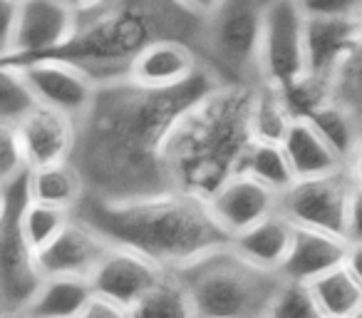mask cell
Here are the masks:
<instances>
[{"instance_id": "obj_38", "label": "cell", "mask_w": 362, "mask_h": 318, "mask_svg": "<svg viewBox=\"0 0 362 318\" xmlns=\"http://www.w3.org/2000/svg\"><path fill=\"white\" fill-rule=\"evenodd\" d=\"M62 3H67V6L72 8L75 13H90V11H95L97 6H102L105 0H62Z\"/></svg>"}, {"instance_id": "obj_13", "label": "cell", "mask_w": 362, "mask_h": 318, "mask_svg": "<svg viewBox=\"0 0 362 318\" xmlns=\"http://www.w3.org/2000/svg\"><path fill=\"white\" fill-rule=\"evenodd\" d=\"M164 271L166 268H161L159 263L151 261L149 256H144L136 249L112 244L110 251L100 261V266L90 276V281L95 291L124 303L132 316V306L159 281Z\"/></svg>"}, {"instance_id": "obj_27", "label": "cell", "mask_w": 362, "mask_h": 318, "mask_svg": "<svg viewBox=\"0 0 362 318\" xmlns=\"http://www.w3.org/2000/svg\"><path fill=\"white\" fill-rule=\"evenodd\" d=\"M241 172L261 179L263 184H268L271 189H276L278 194L286 192V189L298 179L281 142L253 140V144L248 147L246 157H243Z\"/></svg>"}, {"instance_id": "obj_2", "label": "cell", "mask_w": 362, "mask_h": 318, "mask_svg": "<svg viewBox=\"0 0 362 318\" xmlns=\"http://www.w3.org/2000/svg\"><path fill=\"white\" fill-rule=\"evenodd\" d=\"M75 217L92 224L112 244L136 249L169 271L231 244V234L214 217L209 199L176 189L132 199L85 194Z\"/></svg>"}, {"instance_id": "obj_15", "label": "cell", "mask_w": 362, "mask_h": 318, "mask_svg": "<svg viewBox=\"0 0 362 318\" xmlns=\"http://www.w3.org/2000/svg\"><path fill=\"white\" fill-rule=\"evenodd\" d=\"M214 217L228 234H238L278 212V192L246 172L233 174L209 197Z\"/></svg>"}, {"instance_id": "obj_18", "label": "cell", "mask_w": 362, "mask_h": 318, "mask_svg": "<svg viewBox=\"0 0 362 318\" xmlns=\"http://www.w3.org/2000/svg\"><path fill=\"white\" fill-rule=\"evenodd\" d=\"M350 249V239L340 234L322 232L313 227H298L293 234V246L288 251L286 263L281 266L283 278L296 281H315L317 276L342 266Z\"/></svg>"}, {"instance_id": "obj_31", "label": "cell", "mask_w": 362, "mask_h": 318, "mask_svg": "<svg viewBox=\"0 0 362 318\" xmlns=\"http://www.w3.org/2000/svg\"><path fill=\"white\" fill-rule=\"evenodd\" d=\"M268 316L281 318H322L317 301L313 296V288L308 281H296V278H283L276 296L268 308Z\"/></svg>"}, {"instance_id": "obj_34", "label": "cell", "mask_w": 362, "mask_h": 318, "mask_svg": "<svg viewBox=\"0 0 362 318\" xmlns=\"http://www.w3.org/2000/svg\"><path fill=\"white\" fill-rule=\"evenodd\" d=\"M80 318H129V308H127L124 303L115 301L112 296L92 291L90 301L85 303Z\"/></svg>"}, {"instance_id": "obj_9", "label": "cell", "mask_w": 362, "mask_h": 318, "mask_svg": "<svg viewBox=\"0 0 362 318\" xmlns=\"http://www.w3.org/2000/svg\"><path fill=\"white\" fill-rule=\"evenodd\" d=\"M355 187L357 184L347 167L317 177H303L278 194V209L298 227H313L345 237Z\"/></svg>"}, {"instance_id": "obj_42", "label": "cell", "mask_w": 362, "mask_h": 318, "mask_svg": "<svg viewBox=\"0 0 362 318\" xmlns=\"http://www.w3.org/2000/svg\"><path fill=\"white\" fill-rule=\"evenodd\" d=\"M266 3H268V0H266Z\"/></svg>"}, {"instance_id": "obj_39", "label": "cell", "mask_w": 362, "mask_h": 318, "mask_svg": "<svg viewBox=\"0 0 362 318\" xmlns=\"http://www.w3.org/2000/svg\"><path fill=\"white\" fill-rule=\"evenodd\" d=\"M347 169H350V174H352V179H355L357 187H362V144H360V149L355 152V157L350 159Z\"/></svg>"}, {"instance_id": "obj_19", "label": "cell", "mask_w": 362, "mask_h": 318, "mask_svg": "<svg viewBox=\"0 0 362 318\" xmlns=\"http://www.w3.org/2000/svg\"><path fill=\"white\" fill-rule=\"evenodd\" d=\"M293 234H296V224L278 209L253 227L233 234L231 246L256 266L281 271L293 246Z\"/></svg>"}, {"instance_id": "obj_32", "label": "cell", "mask_w": 362, "mask_h": 318, "mask_svg": "<svg viewBox=\"0 0 362 318\" xmlns=\"http://www.w3.org/2000/svg\"><path fill=\"white\" fill-rule=\"evenodd\" d=\"M23 169H30V164H28L25 149H23L16 125L0 122V182L16 177Z\"/></svg>"}, {"instance_id": "obj_3", "label": "cell", "mask_w": 362, "mask_h": 318, "mask_svg": "<svg viewBox=\"0 0 362 318\" xmlns=\"http://www.w3.org/2000/svg\"><path fill=\"white\" fill-rule=\"evenodd\" d=\"M253 95L256 85L221 82L176 120L161 152L171 189L209 199L241 172L243 157L256 140Z\"/></svg>"}, {"instance_id": "obj_36", "label": "cell", "mask_w": 362, "mask_h": 318, "mask_svg": "<svg viewBox=\"0 0 362 318\" xmlns=\"http://www.w3.org/2000/svg\"><path fill=\"white\" fill-rule=\"evenodd\" d=\"M176 3L184 6L187 11H192L194 16H199V18L211 16V13L221 6V0H176Z\"/></svg>"}, {"instance_id": "obj_6", "label": "cell", "mask_w": 362, "mask_h": 318, "mask_svg": "<svg viewBox=\"0 0 362 318\" xmlns=\"http://www.w3.org/2000/svg\"><path fill=\"white\" fill-rule=\"evenodd\" d=\"M33 202L30 169L0 182V316L23 318L45 281L37 251L23 234V212Z\"/></svg>"}, {"instance_id": "obj_4", "label": "cell", "mask_w": 362, "mask_h": 318, "mask_svg": "<svg viewBox=\"0 0 362 318\" xmlns=\"http://www.w3.org/2000/svg\"><path fill=\"white\" fill-rule=\"evenodd\" d=\"M159 38L184 40L202 55L204 18L176 0H105L95 11L82 13L80 28L65 45L30 60L55 57L75 62L97 82H110L129 75L136 52Z\"/></svg>"}, {"instance_id": "obj_28", "label": "cell", "mask_w": 362, "mask_h": 318, "mask_svg": "<svg viewBox=\"0 0 362 318\" xmlns=\"http://www.w3.org/2000/svg\"><path fill=\"white\" fill-rule=\"evenodd\" d=\"M40 105L21 65L0 62V122L18 125L30 110Z\"/></svg>"}, {"instance_id": "obj_14", "label": "cell", "mask_w": 362, "mask_h": 318, "mask_svg": "<svg viewBox=\"0 0 362 318\" xmlns=\"http://www.w3.org/2000/svg\"><path fill=\"white\" fill-rule=\"evenodd\" d=\"M30 169L65 162L77 142V120L55 107L37 105L16 125Z\"/></svg>"}, {"instance_id": "obj_26", "label": "cell", "mask_w": 362, "mask_h": 318, "mask_svg": "<svg viewBox=\"0 0 362 318\" xmlns=\"http://www.w3.org/2000/svg\"><path fill=\"white\" fill-rule=\"evenodd\" d=\"M132 316H194L192 296L187 291V283L181 281V276L176 271L166 268L159 281L132 306Z\"/></svg>"}, {"instance_id": "obj_11", "label": "cell", "mask_w": 362, "mask_h": 318, "mask_svg": "<svg viewBox=\"0 0 362 318\" xmlns=\"http://www.w3.org/2000/svg\"><path fill=\"white\" fill-rule=\"evenodd\" d=\"M21 67L35 90L40 105L62 110L75 120H80L90 110L100 82L80 65L55 60V57H40V60L21 62Z\"/></svg>"}, {"instance_id": "obj_22", "label": "cell", "mask_w": 362, "mask_h": 318, "mask_svg": "<svg viewBox=\"0 0 362 318\" xmlns=\"http://www.w3.org/2000/svg\"><path fill=\"white\" fill-rule=\"evenodd\" d=\"M30 187L33 199L70 209V212H75L80 207L82 197L87 194L85 179H82L80 169L75 167L72 159L30 169Z\"/></svg>"}, {"instance_id": "obj_41", "label": "cell", "mask_w": 362, "mask_h": 318, "mask_svg": "<svg viewBox=\"0 0 362 318\" xmlns=\"http://www.w3.org/2000/svg\"><path fill=\"white\" fill-rule=\"evenodd\" d=\"M21 3H23V0H21Z\"/></svg>"}, {"instance_id": "obj_5", "label": "cell", "mask_w": 362, "mask_h": 318, "mask_svg": "<svg viewBox=\"0 0 362 318\" xmlns=\"http://www.w3.org/2000/svg\"><path fill=\"white\" fill-rule=\"evenodd\" d=\"M176 273L187 283L194 316L209 318L268 316L271 301L283 281L281 271L256 266L231 244L204 254Z\"/></svg>"}, {"instance_id": "obj_30", "label": "cell", "mask_w": 362, "mask_h": 318, "mask_svg": "<svg viewBox=\"0 0 362 318\" xmlns=\"http://www.w3.org/2000/svg\"><path fill=\"white\" fill-rule=\"evenodd\" d=\"M330 100L342 105L362 127V40L345 57L330 82Z\"/></svg>"}, {"instance_id": "obj_1", "label": "cell", "mask_w": 362, "mask_h": 318, "mask_svg": "<svg viewBox=\"0 0 362 318\" xmlns=\"http://www.w3.org/2000/svg\"><path fill=\"white\" fill-rule=\"evenodd\" d=\"M221 82L209 65L174 87H146L132 77L100 82L90 110L77 120L70 157L87 194L132 199L169 192L161 159L166 135L189 107Z\"/></svg>"}, {"instance_id": "obj_24", "label": "cell", "mask_w": 362, "mask_h": 318, "mask_svg": "<svg viewBox=\"0 0 362 318\" xmlns=\"http://www.w3.org/2000/svg\"><path fill=\"white\" fill-rule=\"evenodd\" d=\"M308 120L317 127L325 142L337 152L342 162L350 164V159L355 157V152L362 144V127L350 112L342 105H337L335 100H325L322 105H317L315 110L308 115Z\"/></svg>"}, {"instance_id": "obj_21", "label": "cell", "mask_w": 362, "mask_h": 318, "mask_svg": "<svg viewBox=\"0 0 362 318\" xmlns=\"http://www.w3.org/2000/svg\"><path fill=\"white\" fill-rule=\"evenodd\" d=\"M92 291L85 276H45L23 318H80Z\"/></svg>"}, {"instance_id": "obj_8", "label": "cell", "mask_w": 362, "mask_h": 318, "mask_svg": "<svg viewBox=\"0 0 362 318\" xmlns=\"http://www.w3.org/2000/svg\"><path fill=\"white\" fill-rule=\"evenodd\" d=\"M308 16L298 0H268L261 40V82L288 90L308 75Z\"/></svg>"}, {"instance_id": "obj_12", "label": "cell", "mask_w": 362, "mask_h": 318, "mask_svg": "<svg viewBox=\"0 0 362 318\" xmlns=\"http://www.w3.org/2000/svg\"><path fill=\"white\" fill-rule=\"evenodd\" d=\"M112 242L92 224L72 214L70 224L37 251V266L42 276H85L90 278Z\"/></svg>"}, {"instance_id": "obj_16", "label": "cell", "mask_w": 362, "mask_h": 318, "mask_svg": "<svg viewBox=\"0 0 362 318\" xmlns=\"http://www.w3.org/2000/svg\"><path fill=\"white\" fill-rule=\"evenodd\" d=\"M362 40L360 18H308V75L330 85L337 67Z\"/></svg>"}, {"instance_id": "obj_23", "label": "cell", "mask_w": 362, "mask_h": 318, "mask_svg": "<svg viewBox=\"0 0 362 318\" xmlns=\"http://www.w3.org/2000/svg\"><path fill=\"white\" fill-rule=\"evenodd\" d=\"M310 288L322 318L362 316V283L345 263L310 281Z\"/></svg>"}, {"instance_id": "obj_37", "label": "cell", "mask_w": 362, "mask_h": 318, "mask_svg": "<svg viewBox=\"0 0 362 318\" xmlns=\"http://www.w3.org/2000/svg\"><path fill=\"white\" fill-rule=\"evenodd\" d=\"M345 266L352 271V276L362 283V242H350V249H347V259Z\"/></svg>"}, {"instance_id": "obj_10", "label": "cell", "mask_w": 362, "mask_h": 318, "mask_svg": "<svg viewBox=\"0 0 362 318\" xmlns=\"http://www.w3.org/2000/svg\"><path fill=\"white\" fill-rule=\"evenodd\" d=\"M80 28V13L62 0H23L18 30L0 62H23L62 47Z\"/></svg>"}, {"instance_id": "obj_7", "label": "cell", "mask_w": 362, "mask_h": 318, "mask_svg": "<svg viewBox=\"0 0 362 318\" xmlns=\"http://www.w3.org/2000/svg\"><path fill=\"white\" fill-rule=\"evenodd\" d=\"M266 0H221L204 18L202 60L223 82H261V40Z\"/></svg>"}, {"instance_id": "obj_17", "label": "cell", "mask_w": 362, "mask_h": 318, "mask_svg": "<svg viewBox=\"0 0 362 318\" xmlns=\"http://www.w3.org/2000/svg\"><path fill=\"white\" fill-rule=\"evenodd\" d=\"M202 65L204 60L194 45L176 38H159L136 52L127 77L146 87H174L197 75Z\"/></svg>"}, {"instance_id": "obj_20", "label": "cell", "mask_w": 362, "mask_h": 318, "mask_svg": "<svg viewBox=\"0 0 362 318\" xmlns=\"http://www.w3.org/2000/svg\"><path fill=\"white\" fill-rule=\"evenodd\" d=\"M283 149H286L298 179L317 177V174H327L347 167L308 117H296L293 120L291 130H288L286 140H283Z\"/></svg>"}, {"instance_id": "obj_33", "label": "cell", "mask_w": 362, "mask_h": 318, "mask_svg": "<svg viewBox=\"0 0 362 318\" xmlns=\"http://www.w3.org/2000/svg\"><path fill=\"white\" fill-rule=\"evenodd\" d=\"M308 18H360L362 0H298Z\"/></svg>"}, {"instance_id": "obj_25", "label": "cell", "mask_w": 362, "mask_h": 318, "mask_svg": "<svg viewBox=\"0 0 362 318\" xmlns=\"http://www.w3.org/2000/svg\"><path fill=\"white\" fill-rule=\"evenodd\" d=\"M296 115L291 112L288 102L283 100L281 90L268 82H258L251 107V127L253 137L261 142H281L286 140Z\"/></svg>"}, {"instance_id": "obj_29", "label": "cell", "mask_w": 362, "mask_h": 318, "mask_svg": "<svg viewBox=\"0 0 362 318\" xmlns=\"http://www.w3.org/2000/svg\"><path fill=\"white\" fill-rule=\"evenodd\" d=\"M72 214L75 212H70V209H62V207H55V204H45V202L33 199L21 219L23 234H25V239L30 242V246L35 249V251H40L45 244H50L52 239L70 224Z\"/></svg>"}, {"instance_id": "obj_35", "label": "cell", "mask_w": 362, "mask_h": 318, "mask_svg": "<svg viewBox=\"0 0 362 318\" xmlns=\"http://www.w3.org/2000/svg\"><path fill=\"white\" fill-rule=\"evenodd\" d=\"M345 237L350 242H362V187H355V194H352Z\"/></svg>"}, {"instance_id": "obj_40", "label": "cell", "mask_w": 362, "mask_h": 318, "mask_svg": "<svg viewBox=\"0 0 362 318\" xmlns=\"http://www.w3.org/2000/svg\"><path fill=\"white\" fill-rule=\"evenodd\" d=\"M360 25H362V16H360Z\"/></svg>"}]
</instances>
